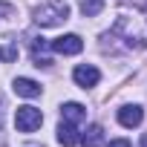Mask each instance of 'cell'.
Returning <instances> with one entry per match:
<instances>
[{
  "mask_svg": "<svg viewBox=\"0 0 147 147\" xmlns=\"http://www.w3.org/2000/svg\"><path fill=\"white\" fill-rule=\"evenodd\" d=\"M78 141H81L84 147H101V144H104V127H101V124H90Z\"/></svg>",
  "mask_w": 147,
  "mask_h": 147,
  "instance_id": "obj_11",
  "label": "cell"
},
{
  "mask_svg": "<svg viewBox=\"0 0 147 147\" xmlns=\"http://www.w3.org/2000/svg\"><path fill=\"white\" fill-rule=\"evenodd\" d=\"M49 46H52V52H58V55H78V52L84 49V40H81L78 35H63V38H55Z\"/></svg>",
  "mask_w": 147,
  "mask_h": 147,
  "instance_id": "obj_5",
  "label": "cell"
},
{
  "mask_svg": "<svg viewBox=\"0 0 147 147\" xmlns=\"http://www.w3.org/2000/svg\"><path fill=\"white\" fill-rule=\"evenodd\" d=\"M107 38H121L127 49H144L147 46V18L138 12H121L107 32Z\"/></svg>",
  "mask_w": 147,
  "mask_h": 147,
  "instance_id": "obj_1",
  "label": "cell"
},
{
  "mask_svg": "<svg viewBox=\"0 0 147 147\" xmlns=\"http://www.w3.org/2000/svg\"><path fill=\"white\" fill-rule=\"evenodd\" d=\"M66 18H69V6H66V0H49V3H40V6L32 12V20H35L40 29L61 26Z\"/></svg>",
  "mask_w": 147,
  "mask_h": 147,
  "instance_id": "obj_2",
  "label": "cell"
},
{
  "mask_svg": "<svg viewBox=\"0 0 147 147\" xmlns=\"http://www.w3.org/2000/svg\"><path fill=\"white\" fill-rule=\"evenodd\" d=\"M72 78H75V84H78L81 90H92V87L101 81V72H98L92 63H81V66L72 69Z\"/></svg>",
  "mask_w": 147,
  "mask_h": 147,
  "instance_id": "obj_4",
  "label": "cell"
},
{
  "mask_svg": "<svg viewBox=\"0 0 147 147\" xmlns=\"http://www.w3.org/2000/svg\"><path fill=\"white\" fill-rule=\"evenodd\" d=\"M40 124H43V113H40L38 107H32V104L18 107V113H15V127H18L20 133H35Z\"/></svg>",
  "mask_w": 147,
  "mask_h": 147,
  "instance_id": "obj_3",
  "label": "cell"
},
{
  "mask_svg": "<svg viewBox=\"0 0 147 147\" xmlns=\"http://www.w3.org/2000/svg\"><path fill=\"white\" fill-rule=\"evenodd\" d=\"M141 147H147V136H144V138H141Z\"/></svg>",
  "mask_w": 147,
  "mask_h": 147,
  "instance_id": "obj_16",
  "label": "cell"
},
{
  "mask_svg": "<svg viewBox=\"0 0 147 147\" xmlns=\"http://www.w3.org/2000/svg\"><path fill=\"white\" fill-rule=\"evenodd\" d=\"M104 9V0H81V15L84 18H95Z\"/></svg>",
  "mask_w": 147,
  "mask_h": 147,
  "instance_id": "obj_12",
  "label": "cell"
},
{
  "mask_svg": "<svg viewBox=\"0 0 147 147\" xmlns=\"http://www.w3.org/2000/svg\"><path fill=\"white\" fill-rule=\"evenodd\" d=\"M110 147H130V141L127 138H115V141H110Z\"/></svg>",
  "mask_w": 147,
  "mask_h": 147,
  "instance_id": "obj_14",
  "label": "cell"
},
{
  "mask_svg": "<svg viewBox=\"0 0 147 147\" xmlns=\"http://www.w3.org/2000/svg\"><path fill=\"white\" fill-rule=\"evenodd\" d=\"M12 90H15L18 95H23V98H38V95H40V84L32 81V78H15Z\"/></svg>",
  "mask_w": 147,
  "mask_h": 147,
  "instance_id": "obj_10",
  "label": "cell"
},
{
  "mask_svg": "<svg viewBox=\"0 0 147 147\" xmlns=\"http://www.w3.org/2000/svg\"><path fill=\"white\" fill-rule=\"evenodd\" d=\"M118 121H121V127H138L141 121H144V110L138 107V104H124L121 110H118Z\"/></svg>",
  "mask_w": 147,
  "mask_h": 147,
  "instance_id": "obj_6",
  "label": "cell"
},
{
  "mask_svg": "<svg viewBox=\"0 0 147 147\" xmlns=\"http://www.w3.org/2000/svg\"><path fill=\"white\" fill-rule=\"evenodd\" d=\"M49 40H43V38H35L32 40V61H35V66H52V58H49Z\"/></svg>",
  "mask_w": 147,
  "mask_h": 147,
  "instance_id": "obj_7",
  "label": "cell"
},
{
  "mask_svg": "<svg viewBox=\"0 0 147 147\" xmlns=\"http://www.w3.org/2000/svg\"><path fill=\"white\" fill-rule=\"evenodd\" d=\"M87 118V110L78 104V101H66L61 107V121H69V124H81Z\"/></svg>",
  "mask_w": 147,
  "mask_h": 147,
  "instance_id": "obj_8",
  "label": "cell"
},
{
  "mask_svg": "<svg viewBox=\"0 0 147 147\" xmlns=\"http://www.w3.org/2000/svg\"><path fill=\"white\" fill-rule=\"evenodd\" d=\"M9 12H12V6H9V3H0V18H3V15H9Z\"/></svg>",
  "mask_w": 147,
  "mask_h": 147,
  "instance_id": "obj_15",
  "label": "cell"
},
{
  "mask_svg": "<svg viewBox=\"0 0 147 147\" xmlns=\"http://www.w3.org/2000/svg\"><path fill=\"white\" fill-rule=\"evenodd\" d=\"M78 124H69V121H61L58 124V141L63 144V147H75L78 144Z\"/></svg>",
  "mask_w": 147,
  "mask_h": 147,
  "instance_id": "obj_9",
  "label": "cell"
},
{
  "mask_svg": "<svg viewBox=\"0 0 147 147\" xmlns=\"http://www.w3.org/2000/svg\"><path fill=\"white\" fill-rule=\"evenodd\" d=\"M18 58V46H0V61H15Z\"/></svg>",
  "mask_w": 147,
  "mask_h": 147,
  "instance_id": "obj_13",
  "label": "cell"
}]
</instances>
